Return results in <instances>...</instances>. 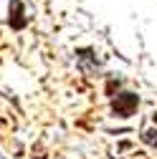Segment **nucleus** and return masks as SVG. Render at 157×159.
Masks as SVG:
<instances>
[{
	"label": "nucleus",
	"mask_w": 157,
	"mask_h": 159,
	"mask_svg": "<svg viewBox=\"0 0 157 159\" xmlns=\"http://www.w3.org/2000/svg\"><path fill=\"white\" fill-rule=\"evenodd\" d=\"M137 106H140V96L137 93H132V91H127V93H119L117 98H112V111L117 114V116H132L134 111H137Z\"/></svg>",
	"instance_id": "nucleus-1"
},
{
	"label": "nucleus",
	"mask_w": 157,
	"mask_h": 159,
	"mask_svg": "<svg viewBox=\"0 0 157 159\" xmlns=\"http://www.w3.org/2000/svg\"><path fill=\"white\" fill-rule=\"evenodd\" d=\"M152 119H155V124H157V114H155V116H152Z\"/></svg>",
	"instance_id": "nucleus-4"
},
{
	"label": "nucleus",
	"mask_w": 157,
	"mask_h": 159,
	"mask_svg": "<svg viewBox=\"0 0 157 159\" xmlns=\"http://www.w3.org/2000/svg\"><path fill=\"white\" fill-rule=\"evenodd\" d=\"M8 23L13 30H23L26 28V15H23V3L21 0H10V18Z\"/></svg>",
	"instance_id": "nucleus-2"
},
{
	"label": "nucleus",
	"mask_w": 157,
	"mask_h": 159,
	"mask_svg": "<svg viewBox=\"0 0 157 159\" xmlns=\"http://www.w3.org/2000/svg\"><path fill=\"white\" fill-rule=\"evenodd\" d=\"M145 144H150V147H157V131H145Z\"/></svg>",
	"instance_id": "nucleus-3"
}]
</instances>
